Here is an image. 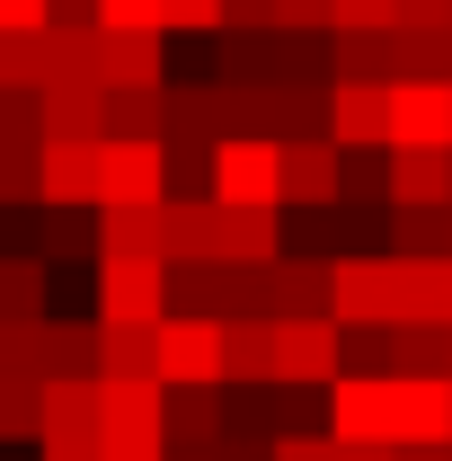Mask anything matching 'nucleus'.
Here are the masks:
<instances>
[{
  "label": "nucleus",
  "instance_id": "f257e3e1",
  "mask_svg": "<svg viewBox=\"0 0 452 461\" xmlns=\"http://www.w3.org/2000/svg\"><path fill=\"white\" fill-rule=\"evenodd\" d=\"M320 293H329V329H391L399 320V267L391 258H329Z\"/></svg>",
  "mask_w": 452,
  "mask_h": 461
},
{
  "label": "nucleus",
  "instance_id": "f03ea898",
  "mask_svg": "<svg viewBox=\"0 0 452 461\" xmlns=\"http://www.w3.org/2000/svg\"><path fill=\"white\" fill-rule=\"evenodd\" d=\"M213 355H222V320L169 311V320L151 329V382H160V391H222V382H213Z\"/></svg>",
  "mask_w": 452,
  "mask_h": 461
},
{
  "label": "nucleus",
  "instance_id": "7ed1b4c3",
  "mask_svg": "<svg viewBox=\"0 0 452 461\" xmlns=\"http://www.w3.org/2000/svg\"><path fill=\"white\" fill-rule=\"evenodd\" d=\"M98 329H160L169 320V276L133 267V258H98Z\"/></svg>",
  "mask_w": 452,
  "mask_h": 461
},
{
  "label": "nucleus",
  "instance_id": "20e7f679",
  "mask_svg": "<svg viewBox=\"0 0 452 461\" xmlns=\"http://www.w3.org/2000/svg\"><path fill=\"white\" fill-rule=\"evenodd\" d=\"M204 195L222 204V213H276V142H213V177H204Z\"/></svg>",
  "mask_w": 452,
  "mask_h": 461
},
{
  "label": "nucleus",
  "instance_id": "39448f33",
  "mask_svg": "<svg viewBox=\"0 0 452 461\" xmlns=\"http://www.w3.org/2000/svg\"><path fill=\"white\" fill-rule=\"evenodd\" d=\"M382 151H452V89L444 80H399L391 89V142Z\"/></svg>",
  "mask_w": 452,
  "mask_h": 461
},
{
  "label": "nucleus",
  "instance_id": "423d86ee",
  "mask_svg": "<svg viewBox=\"0 0 452 461\" xmlns=\"http://www.w3.org/2000/svg\"><path fill=\"white\" fill-rule=\"evenodd\" d=\"M267 329H276V382H293V391L338 382V329L329 320H267Z\"/></svg>",
  "mask_w": 452,
  "mask_h": 461
},
{
  "label": "nucleus",
  "instance_id": "0eeeda50",
  "mask_svg": "<svg viewBox=\"0 0 452 461\" xmlns=\"http://www.w3.org/2000/svg\"><path fill=\"white\" fill-rule=\"evenodd\" d=\"M320 142L329 151H382L391 142V89H329L320 98Z\"/></svg>",
  "mask_w": 452,
  "mask_h": 461
},
{
  "label": "nucleus",
  "instance_id": "6e6552de",
  "mask_svg": "<svg viewBox=\"0 0 452 461\" xmlns=\"http://www.w3.org/2000/svg\"><path fill=\"white\" fill-rule=\"evenodd\" d=\"M382 204L391 213H435V204H452V151H382Z\"/></svg>",
  "mask_w": 452,
  "mask_h": 461
},
{
  "label": "nucleus",
  "instance_id": "1a4fd4ad",
  "mask_svg": "<svg viewBox=\"0 0 452 461\" xmlns=\"http://www.w3.org/2000/svg\"><path fill=\"white\" fill-rule=\"evenodd\" d=\"M284 204H302V213L338 204V151L329 142H276V213Z\"/></svg>",
  "mask_w": 452,
  "mask_h": 461
},
{
  "label": "nucleus",
  "instance_id": "9d476101",
  "mask_svg": "<svg viewBox=\"0 0 452 461\" xmlns=\"http://www.w3.org/2000/svg\"><path fill=\"white\" fill-rule=\"evenodd\" d=\"M36 382H98V320H36Z\"/></svg>",
  "mask_w": 452,
  "mask_h": 461
},
{
  "label": "nucleus",
  "instance_id": "9b49d317",
  "mask_svg": "<svg viewBox=\"0 0 452 461\" xmlns=\"http://www.w3.org/2000/svg\"><path fill=\"white\" fill-rule=\"evenodd\" d=\"M98 204H160V142H98Z\"/></svg>",
  "mask_w": 452,
  "mask_h": 461
},
{
  "label": "nucleus",
  "instance_id": "f8f14e48",
  "mask_svg": "<svg viewBox=\"0 0 452 461\" xmlns=\"http://www.w3.org/2000/svg\"><path fill=\"white\" fill-rule=\"evenodd\" d=\"M213 382H222V391H267V382H276V329H267V320H222Z\"/></svg>",
  "mask_w": 452,
  "mask_h": 461
},
{
  "label": "nucleus",
  "instance_id": "ddd939ff",
  "mask_svg": "<svg viewBox=\"0 0 452 461\" xmlns=\"http://www.w3.org/2000/svg\"><path fill=\"white\" fill-rule=\"evenodd\" d=\"M98 89H169V36H98Z\"/></svg>",
  "mask_w": 452,
  "mask_h": 461
},
{
  "label": "nucleus",
  "instance_id": "4468645a",
  "mask_svg": "<svg viewBox=\"0 0 452 461\" xmlns=\"http://www.w3.org/2000/svg\"><path fill=\"white\" fill-rule=\"evenodd\" d=\"M284 258V213H222L213 204V267H276Z\"/></svg>",
  "mask_w": 452,
  "mask_h": 461
},
{
  "label": "nucleus",
  "instance_id": "2eb2a0df",
  "mask_svg": "<svg viewBox=\"0 0 452 461\" xmlns=\"http://www.w3.org/2000/svg\"><path fill=\"white\" fill-rule=\"evenodd\" d=\"M320 267H329V258H276V267L258 276V302H267V320H329Z\"/></svg>",
  "mask_w": 452,
  "mask_h": 461
},
{
  "label": "nucleus",
  "instance_id": "dca6fc26",
  "mask_svg": "<svg viewBox=\"0 0 452 461\" xmlns=\"http://www.w3.org/2000/svg\"><path fill=\"white\" fill-rule=\"evenodd\" d=\"M98 258H133V267H160V204H98Z\"/></svg>",
  "mask_w": 452,
  "mask_h": 461
},
{
  "label": "nucleus",
  "instance_id": "f3484780",
  "mask_svg": "<svg viewBox=\"0 0 452 461\" xmlns=\"http://www.w3.org/2000/svg\"><path fill=\"white\" fill-rule=\"evenodd\" d=\"M36 62H45V89H98V27H45Z\"/></svg>",
  "mask_w": 452,
  "mask_h": 461
},
{
  "label": "nucleus",
  "instance_id": "a211bd4d",
  "mask_svg": "<svg viewBox=\"0 0 452 461\" xmlns=\"http://www.w3.org/2000/svg\"><path fill=\"white\" fill-rule=\"evenodd\" d=\"M160 267H213V204H160Z\"/></svg>",
  "mask_w": 452,
  "mask_h": 461
},
{
  "label": "nucleus",
  "instance_id": "6ab92c4d",
  "mask_svg": "<svg viewBox=\"0 0 452 461\" xmlns=\"http://www.w3.org/2000/svg\"><path fill=\"white\" fill-rule=\"evenodd\" d=\"M399 444H452V382H399Z\"/></svg>",
  "mask_w": 452,
  "mask_h": 461
},
{
  "label": "nucleus",
  "instance_id": "aec40b11",
  "mask_svg": "<svg viewBox=\"0 0 452 461\" xmlns=\"http://www.w3.org/2000/svg\"><path fill=\"white\" fill-rule=\"evenodd\" d=\"M45 258H0V329H36L45 320Z\"/></svg>",
  "mask_w": 452,
  "mask_h": 461
},
{
  "label": "nucleus",
  "instance_id": "412c9836",
  "mask_svg": "<svg viewBox=\"0 0 452 461\" xmlns=\"http://www.w3.org/2000/svg\"><path fill=\"white\" fill-rule=\"evenodd\" d=\"M98 382H151V329H98Z\"/></svg>",
  "mask_w": 452,
  "mask_h": 461
},
{
  "label": "nucleus",
  "instance_id": "4be33fe9",
  "mask_svg": "<svg viewBox=\"0 0 452 461\" xmlns=\"http://www.w3.org/2000/svg\"><path fill=\"white\" fill-rule=\"evenodd\" d=\"M36 391H45V382H0V444H36V435H45Z\"/></svg>",
  "mask_w": 452,
  "mask_h": 461
},
{
  "label": "nucleus",
  "instance_id": "5701e85b",
  "mask_svg": "<svg viewBox=\"0 0 452 461\" xmlns=\"http://www.w3.org/2000/svg\"><path fill=\"white\" fill-rule=\"evenodd\" d=\"M89 27L98 36H160V0H98Z\"/></svg>",
  "mask_w": 452,
  "mask_h": 461
},
{
  "label": "nucleus",
  "instance_id": "b1692460",
  "mask_svg": "<svg viewBox=\"0 0 452 461\" xmlns=\"http://www.w3.org/2000/svg\"><path fill=\"white\" fill-rule=\"evenodd\" d=\"M36 195V142H0V204Z\"/></svg>",
  "mask_w": 452,
  "mask_h": 461
},
{
  "label": "nucleus",
  "instance_id": "393cba45",
  "mask_svg": "<svg viewBox=\"0 0 452 461\" xmlns=\"http://www.w3.org/2000/svg\"><path fill=\"white\" fill-rule=\"evenodd\" d=\"M222 0H160V36H213Z\"/></svg>",
  "mask_w": 452,
  "mask_h": 461
},
{
  "label": "nucleus",
  "instance_id": "a878e982",
  "mask_svg": "<svg viewBox=\"0 0 452 461\" xmlns=\"http://www.w3.org/2000/svg\"><path fill=\"white\" fill-rule=\"evenodd\" d=\"M45 249H54V258H98L89 213H45Z\"/></svg>",
  "mask_w": 452,
  "mask_h": 461
},
{
  "label": "nucleus",
  "instance_id": "bb28decb",
  "mask_svg": "<svg viewBox=\"0 0 452 461\" xmlns=\"http://www.w3.org/2000/svg\"><path fill=\"white\" fill-rule=\"evenodd\" d=\"M391 27V0H329V36H373Z\"/></svg>",
  "mask_w": 452,
  "mask_h": 461
},
{
  "label": "nucleus",
  "instance_id": "cd10ccee",
  "mask_svg": "<svg viewBox=\"0 0 452 461\" xmlns=\"http://www.w3.org/2000/svg\"><path fill=\"white\" fill-rule=\"evenodd\" d=\"M391 27H399V36H444L452 0H391Z\"/></svg>",
  "mask_w": 452,
  "mask_h": 461
},
{
  "label": "nucleus",
  "instance_id": "c85d7f7f",
  "mask_svg": "<svg viewBox=\"0 0 452 461\" xmlns=\"http://www.w3.org/2000/svg\"><path fill=\"white\" fill-rule=\"evenodd\" d=\"M276 27V0H222V36H267Z\"/></svg>",
  "mask_w": 452,
  "mask_h": 461
},
{
  "label": "nucleus",
  "instance_id": "c756f323",
  "mask_svg": "<svg viewBox=\"0 0 452 461\" xmlns=\"http://www.w3.org/2000/svg\"><path fill=\"white\" fill-rule=\"evenodd\" d=\"M276 27L284 36H311V27L329 36V0H276Z\"/></svg>",
  "mask_w": 452,
  "mask_h": 461
},
{
  "label": "nucleus",
  "instance_id": "7c9ffc66",
  "mask_svg": "<svg viewBox=\"0 0 452 461\" xmlns=\"http://www.w3.org/2000/svg\"><path fill=\"white\" fill-rule=\"evenodd\" d=\"M98 461H160L151 435H98Z\"/></svg>",
  "mask_w": 452,
  "mask_h": 461
},
{
  "label": "nucleus",
  "instance_id": "2f4dec72",
  "mask_svg": "<svg viewBox=\"0 0 452 461\" xmlns=\"http://www.w3.org/2000/svg\"><path fill=\"white\" fill-rule=\"evenodd\" d=\"M45 27V0H0V36H36Z\"/></svg>",
  "mask_w": 452,
  "mask_h": 461
},
{
  "label": "nucleus",
  "instance_id": "473e14b6",
  "mask_svg": "<svg viewBox=\"0 0 452 461\" xmlns=\"http://www.w3.org/2000/svg\"><path fill=\"white\" fill-rule=\"evenodd\" d=\"M267 461H329V435H302V444H267Z\"/></svg>",
  "mask_w": 452,
  "mask_h": 461
},
{
  "label": "nucleus",
  "instance_id": "72a5a7b5",
  "mask_svg": "<svg viewBox=\"0 0 452 461\" xmlns=\"http://www.w3.org/2000/svg\"><path fill=\"white\" fill-rule=\"evenodd\" d=\"M45 461H98V444H45Z\"/></svg>",
  "mask_w": 452,
  "mask_h": 461
},
{
  "label": "nucleus",
  "instance_id": "f704fd0d",
  "mask_svg": "<svg viewBox=\"0 0 452 461\" xmlns=\"http://www.w3.org/2000/svg\"><path fill=\"white\" fill-rule=\"evenodd\" d=\"M444 382H452V329H444Z\"/></svg>",
  "mask_w": 452,
  "mask_h": 461
},
{
  "label": "nucleus",
  "instance_id": "c9c22d12",
  "mask_svg": "<svg viewBox=\"0 0 452 461\" xmlns=\"http://www.w3.org/2000/svg\"><path fill=\"white\" fill-rule=\"evenodd\" d=\"M444 240H452V204H444Z\"/></svg>",
  "mask_w": 452,
  "mask_h": 461
}]
</instances>
